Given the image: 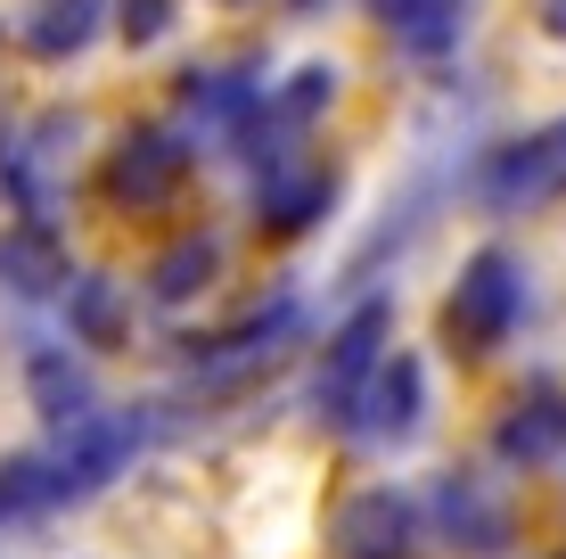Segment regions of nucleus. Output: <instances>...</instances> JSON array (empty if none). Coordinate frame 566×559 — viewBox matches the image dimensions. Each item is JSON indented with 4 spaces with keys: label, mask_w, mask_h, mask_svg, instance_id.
Returning <instances> with one entry per match:
<instances>
[{
    "label": "nucleus",
    "mask_w": 566,
    "mask_h": 559,
    "mask_svg": "<svg viewBox=\"0 0 566 559\" xmlns=\"http://www.w3.org/2000/svg\"><path fill=\"white\" fill-rule=\"evenodd\" d=\"M140 453H148V412H83L74 428H57V445H50V510L91 503V494L115 486Z\"/></svg>",
    "instance_id": "obj_1"
},
{
    "label": "nucleus",
    "mask_w": 566,
    "mask_h": 559,
    "mask_svg": "<svg viewBox=\"0 0 566 559\" xmlns=\"http://www.w3.org/2000/svg\"><path fill=\"white\" fill-rule=\"evenodd\" d=\"M525 321V272L510 247H476L452 280V304H443V330H452L468 354H493L510 345V330Z\"/></svg>",
    "instance_id": "obj_2"
},
{
    "label": "nucleus",
    "mask_w": 566,
    "mask_h": 559,
    "mask_svg": "<svg viewBox=\"0 0 566 559\" xmlns=\"http://www.w3.org/2000/svg\"><path fill=\"white\" fill-rule=\"evenodd\" d=\"M476 198L493 215H534V206L566 198V115L558 124H534L525 141H501L476 165Z\"/></svg>",
    "instance_id": "obj_3"
},
{
    "label": "nucleus",
    "mask_w": 566,
    "mask_h": 559,
    "mask_svg": "<svg viewBox=\"0 0 566 559\" xmlns=\"http://www.w3.org/2000/svg\"><path fill=\"white\" fill-rule=\"evenodd\" d=\"M99 182H107V198L124 206V215H156V206H172V198H181V182H189V132L132 124L124 141L107 148Z\"/></svg>",
    "instance_id": "obj_4"
},
{
    "label": "nucleus",
    "mask_w": 566,
    "mask_h": 559,
    "mask_svg": "<svg viewBox=\"0 0 566 559\" xmlns=\"http://www.w3.org/2000/svg\"><path fill=\"white\" fill-rule=\"evenodd\" d=\"M386 338H395V304L386 297H369L345 313V330L328 338V354H321V379H312V412L321 420H354V403L369 387V371H378V354H386Z\"/></svg>",
    "instance_id": "obj_5"
},
{
    "label": "nucleus",
    "mask_w": 566,
    "mask_h": 559,
    "mask_svg": "<svg viewBox=\"0 0 566 559\" xmlns=\"http://www.w3.org/2000/svg\"><path fill=\"white\" fill-rule=\"evenodd\" d=\"M74 115H33V124H17L9 141H0V189L17 198V215L50 222L57 189H66V157H74Z\"/></svg>",
    "instance_id": "obj_6"
},
{
    "label": "nucleus",
    "mask_w": 566,
    "mask_h": 559,
    "mask_svg": "<svg viewBox=\"0 0 566 559\" xmlns=\"http://www.w3.org/2000/svg\"><path fill=\"white\" fill-rule=\"evenodd\" d=\"M337 559H427V510L402 486H361L337 510Z\"/></svg>",
    "instance_id": "obj_7"
},
{
    "label": "nucleus",
    "mask_w": 566,
    "mask_h": 559,
    "mask_svg": "<svg viewBox=\"0 0 566 559\" xmlns=\"http://www.w3.org/2000/svg\"><path fill=\"white\" fill-rule=\"evenodd\" d=\"M419 420H427V362H419V354H395V345H386L345 428H354L361 445H402V436H419Z\"/></svg>",
    "instance_id": "obj_8"
},
{
    "label": "nucleus",
    "mask_w": 566,
    "mask_h": 559,
    "mask_svg": "<svg viewBox=\"0 0 566 559\" xmlns=\"http://www.w3.org/2000/svg\"><path fill=\"white\" fill-rule=\"evenodd\" d=\"M419 510L436 518V535H443L452 551H468V559L510 551V503H501L484 477H468V469H443V477H436V494H427Z\"/></svg>",
    "instance_id": "obj_9"
},
{
    "label": "nucleus",
    "mask_w": 566,
    "mask_h": 559,
    "mask_svg": "<svg viewBox=\"0 0 566 559\" xmlns=\"http://www.w3.org/2000/svg\"><path fill=\"white\" fill-rule=\"evenodd\" d=\"M328 206H337V165H321V157H280V165L255 173V222L271 239L312 230Z\"/></svg>",
    "instance_id": "obj_10"
},
{
    "label": "nucleus",
    "mask_w": 566,
    "mask_h": 559,
    "mask_svg": "<svg viewBox=\"0 0 566 559\" xmlns=\"http://www.w3.org/2000/svg\"><path fill=\"white\" fill-rule=\"evenodd\" d=\"M74 280V263H66V239H57L50 222H9L0 230V297H17V304H57V288Z\"/></svg>",
    "instance_id": "obj_11"
},
{
    "label": "nucleus",
    "mask_w": 566,
    "mask_h": 559,
    "mask_svg": "<svg viewBox=\"0 0 566 559\" xmlns=\"http://www.w3.org/2000/svg\"><path fill=\"white\" fill-rule=\"evenodd\" d=\"M493 453L517 460V469L558 460V453H566V387L534 379L525 395H510V412H501V428H493Z\"/></svg>",
    "instance_id": "obj_12"
},
{
    "label": "nucleus",
    "mask_w": 566,
    "mask_h": 559,
    "mask_svg": "<svg viewBox=\"0 0 566 559\" xmlns=\"http://www.w3.org/2000/svg\"><path fill=\"white\" fill-rule=\"evenodd\" d=\"M255 107H263V83L247 66H189L181 74V124L213 132V141H239Z\"/></svg>",
    "instance_id": "obj_13"
},
{
    "label": "nucleus",
    "mask_w": 566,
    "mask_h": 559,
    "mask_svg": "<svg viewBox=\"0 0 566 559\" xmlns=\"http://www.w3.org/2000/svg\"><path fill=\"white\" fill-rule=\"evenodd\" d=\"M99 33H107V0H33L17 17V42H25V58H42V66L83 58Z\"/></svg>",
    "instance_id": "obj_14"
},
{
    "label": "nucleus",
    "mask_w": 566,
    "mask_h": 559,
    "mask_svg": "<svg viewBox=\"0 0 566 559\" xmlns=\"http://www.w3.org/2000/svg\"><path fill=\"white\" fill-rule=\"evenodd\" d=\"M386 25V42H395L402 58H419V66H436V58L460 50L468 33V0H369Z\"/></svg>",
    "instance_id": "obj_15"
},
{
    "label": "nucleus",
    "mask_w": 566,
    "mask_h": 559,
    "mask_svg": "<svg viewBox=\"0 0 566 559\" xmlns=\"http://www.w3.org/2000/svg\"><path fill=\"white\" fill-rule=\"evenodd\" d=\"M296 321H304V313H296V297L280 288L271 304H255L247 321H230V330L206 345V371H213V379H239V371H255V362H271L287 338H296Z\"/></svg>",
    "instance_id": "obj_16"
},
{
    "label": "nucleus",
    "mask_w": 566,
    "mask_h": 559,
    "mask_svg": "<svg viewBox=\"0 0 566 559\" xmlns=\"http://www.w3.org/2000/svg\"><path fill=\"white\" fill-rule=\"evenodd\" d=\"M25 395H33V412H42L50 428H74L83 412H99V395H91V371L66 354V345H33V362H25Z\"/></svg>",
    "instance_id": "obj_17"
},
{
    "label": "nucleus",
    "mask_w": 566,
    "mask_h": 559,
    "mask_svg": "<svg viewBox=\"0 0 566 559\" xmlns=\"http://www.w3.org/2000/svg\"><path fill=\"white\" fill-rule=\"evenodd\" d=\"M57 304H66L74 345H124L132 338V297L115 280H99V272H74L66 288H57Z\"/></svg>",
    "instance_id": "obj_18"
},
{
    "label": "nucleus",
    "mask_w": 566,
    "mask_h": 559,
    "mask_svg": "<svg viewBox=\"0 0 566 559\" xmlns=\"http://www.w3.org/2000/svg\"><path fill=\"white\" fill-rule=\"evenodd\" d=\"M213 280H222V239H213V230H181V239L148 263V297L156 304H189V297H206Z\"/></svg>",
    "instance_id": "obj_19"
},
{
    "label": "nucleus",
    "mask_w": 566,
    "mask_h": 559,
    "mask_svg": "<svg viewBox=\"0 0 566 559\" xmlns=\"http://www.w3.org/2000/svg\"><path fill=\"white\" fill-rule=\"evenodd\" d=\"M50 510V453H9L0 460V527Z\"/></svg>",
    "instance_id": "obj_20"
},
{
    "label": "nucleus",
    "mask_w": 566,
    "mask_h": 559,
    "mask_svg": "<svg viewBox=\"0 0 566 559\" xmlns=\"http://www.w3.org/2000/svg\"><path fill=\"white\" fill-rule=\"evenodd\" d=\"M172 17H181V0H115V33H124L132 50L165 42V33H172Z\"/></svg>",
    "instance_id": "obj_21"
},
{
    "label": "nucleus",
    "mask_w": 566,
    "mask_h": 559,
    "mask_svg": "<svg viewBox=\"0 0 566 559\" xmlns=\"http://www.w3.org/2000/svg\"><path fill=\"white\" fill-rule=\"evenodd\" d=\"M542 33H551V42H566V0H542Z\"/></svg>",
    "instance_id": "obj_22"
},
{
    "label": "nucleus",
    "mask_w": 566,
    "mask_h": 559,
    "mask_svg": "<svg viewBox=\"0 0 566 559\" xmlns=\"http://www.w3.org/2000/svg\"><path fill=\"white\" fill-rule=\"evenodd\" d=\"M296 9H321V0H296Z\"/></svg>",
    "instance_id": "obj_23"
}]
</instances>
